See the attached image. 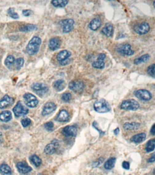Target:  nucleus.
<instances>
[{"mask_svg":"<svg viewBox=\"0 0 155 175\" xmlns=\"http://www.w3.org/2000/svg\"><path fill=\"white\" fill-rule=\"evenodd\" d=\"M42 41L41 38L34 36L30 41L26 48L28 54L33 56L36 54L39 51Z\"/></svg>","mask_w":155,"mask_h":175,"instance_id":"1","label":"nucleus"},{"mask_svg":"<svg viewBox=\"0 0 155 175\" xmlns=\"http://www.w3.org/2000/svg\"><path fill=\"white\" fill-rule=\"evenodd\" d=\"M94 110L99 113H107L110 111L109 104L104 99H100L96 101L93 105Z\"/></svg>","mask_w":155,"mask_h":175,"instance_id":"2","label":"nucleus"},{"mask_svg":"<svg viewBox=\"0 0 155 175\" xmlns=\"http://www.w3.org/2000/svg\"><path fill=\"white\" fill-rule=\"evenodd\" d=\"M139 104L136 100L129 99L122 102L120 105L121 109L124 110L136 111L139 108Z\"/></svg>","mask_w":155,"mask_h":175,"instance_id":"3","label":"nucleus"},{"mask_svg":"<svg viewBox=\"0 0 155 175\" xmlns=\"http://www.w3.org/2000/svg\"><path fill=\"white\" fill-rule=\"evenodd\" d=\"M31 89L39 96H45L49 91V88L45 83H36L31 85Z\"/></svg>","mask_w":155,"mask_h":175,"instance_id":"4","label":"nucleus"},{"mask_svg":"<svg viewBox=\"0 0 155 175\" xmlns=\"http://www.w3.org/2000/svg\"><path fill=\"white\" fill-rule=\"evenodd\" d=\"M23 98L25 101L26 105L29 107L34 108L36 107L39 104V101L37 98L29 93H26L23 95Z\"/></svg>","mask_w":155,"mask_h":175,"instance_id":"5","label":"nucleus"},{"mask_svg":"<svg viewBox=\"0 0 155 175\" xmlns=\"http://www.w3.org/2000/svg\"><path fill=\"white\" fill-rule=\"evenodd\" d=\"M59 24L62 28L63 32L68 33L73 29L74 21L72 19H65L60 21Z\"/></svg>","mask_w":155,"mask_h":175,"instance_id":"6","label":"nucleus"},{"mask_svg":"<svg viewBox=\"0 0 155 175\" xmlns=\"http://www.w3.org/2000/svg\"><path fill=\"white\" fill-rule=\"evenodd\" d=\"M60 147V142L59 140L54 139L50 144H48L44 149V152L47 155H52L57 152Z\"/></svg>","mask_w":155,"mask_h":175,"instance_id":"7","label":"nucleus"},{"mask_svg":"<svg viewBox=\"0 0 155 175\" xmlns=\"http://www.w3.org/2000/svg\"><path fill=\"white\" fill-rule=\"evenodd\" d=\"M13 111L16 117H20L26 115L28 113L29 109L20 101L13 108Z\"/></svg>","mask_w":155,"mask_h":175,"instance_id":"8","label":"nucleus"},{"mask_svg":"<svg viewBox=\"0 0 155 175\" xmlns=\"http://www.w3.org/2000/svg\"><path fill=\"white\" fill-rule=\"evenodd\" d=\"M134 95L136 97L141 100L148 101L152 98L151 93L146 89H139L134 92Z\"/></svg>","mask_w":155,"mask_h":175,"instance_id":"9","label":"nucleus"},{"mask_svg":"<svg viewBox=\"0 0 155 175\" xmlns=\"http://www.w3.org/2000/svg\"><path fill=\"white\" fill-rule=\"evenodd\" d=\"M69 87L70 89L75 93H80L84 90L85 85L81 81L74 80L70 83Z\"/></svg>","mask_w":155,"mask_h":175,"instance_id":"10","label":"nucleus"},{"mask_svg":"<svg viewBox=\"0 0 155 175\" xmlns=\"http://www.w3.org/2000/svg\"><path fill=\"white\" fill-rule=\"evenodd\" d=\"M134 30L139 35H144L149 31L150 26L148 23L146 22H142L135 26Z\"/></svg>","mask_w":155,"mask_h":175,"instance_id":"11","label":"nucleus"},{"mask_svg":"<svg viewBox=\"0 0 155 175\" xmlns=\"http://www.w3.org/2000/svg\"><path fill=\"white\" fill-rule=\"evenodd\" d=\"M117 52L121 54L127 56H132L134 53V52L131 49V46L129 44L121 45L117 49Z\"/></svg>","mask_w":155,"mask_h":175,"instance_id":"12","label":"nucleus"},{"mask_svg":"<svg viewBox=\"0 0 155 175\" xmlns=\"http://www.w3.org/2000/svg\"><path fill=\"white\" fill-rule=\"evenodd\" d=\"M62 132L63 135L66 137H74L77 134V128L74 126H67L63 128Z\"/></svg>","mask_w":155,"mask_h":175,"instance_id":"13","label":"nucleus"},{"mask_svg":"<svg viewBox=\"0 0 155 175\" xmlns=\"http://www.w3.org/2000/svg\"><path fill=\"white\" fill-rule=\"evenodd\" d=\"M56 109V106L53 102H48L44 105L42 115L46 116L54 112Z\"/></svg>","mask_w":155,"mask_h":175,"instance_id":"14","label":"nucleus"},{"mask_svg":"<svg viewBox=\"0 0 155 175\" xmlns=\"http://www.w3.org/2000/svg\"><path fill=\"white\" fill-rule=\"evenodd\" d=\"M106 58V55L104 53H100L98 55L97 60L92 63V65L93 68L97 69H103L105 67L104 59Z\"/></svg>","mask_w":155,"mask_h":175,"instance_id":"15","label":"nucleus"},{"mask_svg":"<svg viewBox=\"0 0 155 175\" xmlns=\"http://www.w3.org/2000/svg\"><path fill=\"white\" fill-rule=\"evenodd\" d=\"M14 102V99L8 95H5L0 100V109H4L11 105Z\"/></svg>","mask_w":155,"mask_h":175,"instance_id":"16","label":"nucleus"},{"mask_svg":"<svg viewBox=\"0 0 155 175\" xmlns=\"http://www.w3.org/2000/svg\"><path fill=\"white\" fill-rule=\"evenodd\" d=\"M18 172L22 174L28 173L32 170V168L24 162H19L16 165Z\"/></svg>","mask_w":155,"mask_h":175,"instance_id":"17","label":"nucleus"},{"mask_svg":"<svg viewBox=\"0 0 155 175\" xmlns=\"http://www.w3.org/2000/svg\"><path fill=\"white\" fill-rule=\"evenodd\" d=\"M61 45V40L59 37H53L49 42V47L52 51L58 50Z\"/></svg>","mask_w":155,"mask_h":175,"instance_id":"18","label":"nucleus"},{"mask_svg":"<svg viewBox=\"0 0 155 175\" xmlns=\"http://www.w3.org/2000/svg\"><path fill=\"white\" fill-rule=\"evenodd\" d=\"M71 53L69 51L66 50L61 51L60 52L58 53L57 55V60L59 62V63L62 62L68 59L70 57Z\"/></svg>","mask_w":155,"mask_h":175,"instance_id":"19","label":"nucleus"},{"mask_svg":"<svg viewBox=\"0 0 155 175\" xmlns=\"http://www.w3.org/2000/svg\"><path fill=\"white\" fill-rule=\"evenodd\" d=\"M113 27L111 23H106L102 30V33L108 37L112 36L113 33Z\"/></svg>","mask_w":155,"mask_h":175,"instance_id":"20","label":"nucleus"},{"mask_svg":"<svg viewBox=\"0 0 155 175\" xmlns=\"http://www.w3.org/2000/svg\"><path fill=\"white\" fill-rule=\"evenodd\" d=\"M69 120V114L68 112L66 110H61L57 116L56 120L58 122H67Z\"/></svg>","mask_w":155,"mask_h":175,"instance_id":"21","label":"nucleus"},{"mask_svg":"<svg viewBox=\"0 0 155 175\" xmlns=\"http://www.w3.org/2000/svg\"><path fill=\"white\" fill-rule=\"evenodd\" d=\"M101 22L100 19L95 18L91 21L89 24V27L91 30L96 31L101 26Z\"/></svg>","mask_w":155,"mask_h":175,"instance_id":"22","label":"nucleus"},{"mask_svg":"<svg viewBox=\"0 0 155 175\" xmlns=\"http://www.w3.org/2000/svg\"><path fill=\"white\" fill-rule=\"evenodd\" d=\"M140 124L135 122L125 123L123 126V128L125 130H137L140 126Z\"/></svg>","mask_w":155,"mask_h":175,"instance_id":"23","label":"nucleus"},{"mask_svg":"<svg viewBox=\"0 0 155 175\" xmlns=\"http://www.w3.org/2000/svg\"><path fill=\"white\" fill-rule=\"evenodd\" d=\"M146 138V134L144 133H141L138 134L133 135L131 138V141L135 143H140L144 141Z\"/></svg>","mask_w":155,"mask_h":175,"instance_id":"24","label":"nucleus"},{"mask_svg":"<svg viewBox=\"0 0 155 175\" xmlns=\"http://www.w3.org/2000/svg\"><path fill=\"white\" fill-rule=\"evenodd\" d=\"M12 117V114L10 111L5 110L0 114V121L4 122H7L11 120Z\"/></svg>","mask_w":155,"mask_h":175,"instance_id":"25","label":"nucleus"},{"mask_svg":"<svg viewBox=\"0 0 155 175\" xmlns=\"http://www.w3.org/2000/svg\"><path fill=\"white\" fill-rule=\"evenodd\" d=\"M66 87L65 81L63 79H59L55 81L53 83V87L58 92L62 91Z\"/></svg>","mask_w":155,"mask_h":175,"instance_id":"26","label":"nucleus"},{"mask_svg":"<svg viewBox=\"0 0 155 175\" xmlns=\"http://www.w3.org/2000/svg\"><path fill=\"white\" fill-rule=\"evenodd\" d=\"M0 173L2 175H12L11 168L6 164H2L0 166Z\"/></svg>","mask_w":155,"mask_h":175,"instance_id":"27","label":"nucleus"},{"mask_svg":"<svg viewBox=\"0 0 155 175\" xmlns=\"http://www.w3.org/2000/svg\"><path fill=\"white\" fill-rule=\"evenodd\" d=\"M116 161V159L115 158H110L104 163V168L107 170H111V169H113L115 165Z\"/></svg>","mask_w":155,"mask_h":175,"instance_id":"28","label":"nucleus"},{"mask_svg":"<svg viewBox=\"0 0 155 175\" xmlns=\"http://www.w3.org/2000/svg\"><path fill=\"white\" fill-rule=\"evenodd\" d=\"M37 29V27L34 24H27L26 25H22L19 28V30L23 32L33 31Z\"/></svg>","mask_w":155,"mask_h":175,"instance_id":"29","label":"nucleus"},{"mask_svg":"<svg viewBox=\"0 0 155 175\" xmlns=\"http://www.w3.org/2000/svg\"><path fill=\"white\" fill-rule=\"evenodd\" d=\"M155 149V138L151 139L147 141L145 147V151L147 152H151Z\"/></svg>","mask_w":155,"mask_h":175,"instance_id":"30","label":"nucleus"},{"mask_svg":"<svg viewBox=\"0 0 155 175\" xmlns=\"http://www.w3.org/2000/svg\"><path fill=\"white\" fill-rule=\"evenodd\" d=\"M16 59L15 57L12 55H9L6 58L5 60V65L9 69H11L12 65L15 63Z\"/></svg>","mask_w":155,"mask_h":175,"instance_id":"31","label":"nucleus"},{"mask_svg":"<svg viewBox=\"0 0 155 175\" xmlns=\"http://www.w3.org/2000/svg\"><path fill=\"white\" fill-rule=\"evenodd\" d=\"M150 58V56L148 54H145L141 56L140 57L136 59H135L134 61V63L135 64H139L143 62H146L148 61Z\"/></svg>","mask_w":155,"mask_h":175,"instance_id":"32","label":"nucleus"},{"mask_svg":"<svg viewBox=\"0 0 155 175\" xmlns=\"http://www.w3.org/2000/svg\"><path fill=\"white\" fill-rule=\"evenodd\" d=\"M30 161L36 167H39L42 164V160L40 157L35 155H33L30 157Z\"/></svg>","mask_w":155,"mask_h":175,"instance_id":"33","label":"nucleus"},{"mask_svg":"<svg viewBox=\"0 0 155 175\" xmlns=\"http://www.w3.org/2000/svg\"><path fill=\"white\" fill-rule=\"evenodd\" d=\"M51 2L52 4L55 7L63 8L68 4V1L59 0V1H51Z\"/></svg>","mask_w":155,"mask_h":175,"instance_id":"34","label":"nucleus"},{"mask_svg":"<svg viewBox=\"0 0 155 175\" xmlns=\"http://www.w3.org/2000/svg\"><path fill=\"white\" fill-rule=\"evenodd\" d=\"M24 63V60L22 58H19L16 59L15 62L16 70H21V68L23 66Z\"/></svg>","mask_w":155,"mask_h":175,"instance_id":"35","label":"nucleus"},{"mask_svg":"<svg viewBox=\"0 0 155 175\" xmlns=\"http://www.w3.org/2000/svg\"><path fill=\"white\" fill-rule=\"evenodd\" d=\"M7 13L9 16L13 19H17L19 18V16L18 13L15 11V9L12 7H10L7 11Z\"/></svg>","mask_w":155,"mask_h":175,"instance_id":"36","label":"nucleus"},{"mask_svg":"<svg viewBox=\"0 0 155 175\" xmlns=\"http://www.w3.org/2000/svg\"><path fill=\"white\" fill-rule=\"evenodd\" d=\"M147 73L151 76L155 77V64L150 65L147 68Z\"/></svg>","mask_w":155,"mask_h":175,"instance_id":"37","label":"nucleus"},{"mask_svg":"<svg viewBox=\"0 0 155 175\" xmlns=\"http://www.w3.org/2000/svg\"><path fill=\"white\" fill-rule=\"evenodd\" d=\"M72 98V95L70 93H66L63 94L61 97L62 100L64 101L65 102H68Z\"/></svg>","mask_w":155,"mask_h":175,"instance_id":"38","label":"nucleus"},{"mask_svg":"<svg viewBox=\"0 0 155 175\" xmlns=\"http://www.w3.org/2000/svg\"><path fill=\"white\" fill-rule=\"evenodd\" d=\"M44 127H45V129L48 131H52L53 130L54 126V124L52 122H48L46 123L44 125Z\"/></svg>","mask_w":155,"mask_h":175,"instance_id":"39","label":"nucleus"},{"mask_svg":"<svg viewBox=\"0 0 155 175\" xmlns=\"http://www.w3.org/2000/svg\"><path fill=\"white\" fill-rule=\"evenodd\" d=\"M21 123H22V126L26 128L30 125L31 123V120L29 118H25L22 120V121H21Z\"/></svg>","mask_w":155,"mask_h":175,"instance_id":"40","label":"nucleus"},{"mask_svg":"<svg viewBox=\"0 0 155 175\" xmlns=\"http://www.w3.org/2000/svg\"><path fill=\"white\" fill-rule=\"evenodd\" d=\"M104 159L103 158V157H100L96 161H95L94 163H93V167H97V166H98L101 165L102 163H103V161H104Z\"/></svg>","mask_w":155,"mask_h":175,"instance_id":"41","label":"nucleus"},{"mask_svg":"<svg viewBox=\"0 0 155 175\" xmlns=\"http://www.w3.org/2000/svg\"><path fill=\"white\" fill-rule=\"evenodd\" d=\"M22 14L25 17H28L32 14V11L30 10H24L22 11Z\"/></svg>","mask_w":155,"mask_h":175,"instance_id":"42","label":"nucleus"},{"mask_svg":"<svg viewBox=\"0 0 155 175\" xmlns=\"http://www.w3.org/2000/svg\"><path fill=\"white\" fill-rule=\"evenodd\" d=\"M122 166L124 169L129 170L130 169V163L128 161H124L122 162Z\"/></svg>","mask_w":155,"mask_h":175,"instance_id":"43","label":"nucleus"},{"mask_svg":"<svg viewBox=\"0 0 155 175\" xmlns=\"http://www.w3.org/2000/svg\"><path fill=\"white\" fill-rule=\"evenodd\" d=\"M147 161L149 163H153L155 162V153L150 158L147 160Z\"/></svg>","mask_w":155,"mask_h":175,"instance_id":"44","label":"nucleus"},{"mask_svg":"<svg viewBox=\"0 0 155 175\" xmlns=\"http://www.w3.org/2000/svg\"><path fill=\"white\" fill-rule=\"evenodd\" d=\"M93 127H94L95 129H96L97 130H98V132H99V133H100V135H103V134H104V132H103L101 131V130L98 129L97 128V127L96 122H94L93 123Z\"/></svg>","mask_w":155,"mask_h":175,"instance_id":"45","label":"nucleus"},{"mask_svg":"<svg viewBox=\"0 0 155 175\" xmlns=\"http://www.w3.org/2000/svg\"><path fill=\"white\" fill-rule=\"evenodd\" d=\"M150 134L153 135H155V124L152 126L150 130Z\"/></svg>","mask_w":155,"mask_h":175,"instance_id":"46","label":"nucleus"},{"mask_svg":"<svg viewBox=\"0 0 155 175\" xmlns=\"http://www.w3.org/2000/svg\"><path fill=\"white\" fill-rule=\"evenodd\" d=\"M119 131H120V130H119V128H117L116 129H115L114 130V133L115 135H117L118 134V133H119Z\"/></svg>","mask_w":155,"mask_h":175,"instance_id":"47","label":"nucleus"},{"mask_svg":"<svg viewBox=\"0 0 155 175\" xmlns=\"http://www.w3.org/2000/svg\"><path fill=\"white\" fill-rule=\"evenodd\" d=\"M2 139L0 137V145L2 144Z\"/></svg>","mask_w":155,"mask_h":175,"instance_id":"48","label":"nucleus"},{"mask_svg":"<svg viewBox=\"0 0 155 175\" xmlns=\"http://www.w3.org/2000/svg\"><path fill=\"white\" fill-rule=\"evenodd\" d=\"M153 175H155V168L154 169L153 172Z\"/></svg>","mask_w":155,"mask_h":175,"instance_id":"49","label":"nucleus"},{"mask_svg":"<svg viewBox=\"0 0 155 175\" xmlns=\"http://www.w3.org/2000/svg\"><path fill=\"white\" fill-rule=\"evenodd\" d=\"M153 6H154V7L155 8V1H154V2Z\"/></svg>","mask_w":155,"mask_h":175,"instance_id":"50","label":"nucleus"},{"mask_svg":"<svg viewBox=\"0 0 155 175\" xmlns=\"http://www.w3.org/2000/svg\"><path fill=\"white\" fill-rule=\"evenodd\" d=\"M2 136V133L1 132H0V137Z\"/></svg>","mask_w":155,"mask_h":175,"instance_id":"51","label":"nucleus"}]
</instances>
